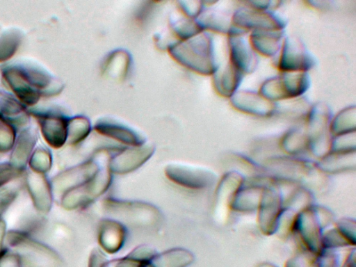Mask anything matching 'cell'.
Instances as JSON below:
<instances>
[{"instance_id": "obj_4", "label": "cell", "mask_w": 356, "mask_h": 267, "mask_svg": "<svg viewBox=\"0 0 356 267\" xmlns=\"http://www.w3.org/2000/svg\"><path fill=\"white\" fill-rule=\"evenodd\" d=\"M100 168L94 161H86L58 173L51 181L54 193L60 195L90 180Z\"/></svg>"}, {"instance_id": "obj_12", "label": "cell", "mask_w": 356, "mask_h": 267, "mask_svg": "<svg viewBox=\"0 0 356 267\" xmlns=\"http://www.w3.org/2000/svg\"><path fill=\"white\" fill-rule=\"evenodd\" d=\"M193 261L188 250L176 248L156 254L144 267H186Z\"/></svg>"}, {"instance_id": "obj_16", "label": "cell", "mask_w": 356, "mask_h": 267, "mask_svg": "<svg viewBox=\"0 0 356 267\" xmlns=\"http://www.w3.org/2000/svg\"><path fill=\"white\" fill-rule=\"evenodd\" d=\"M98 130L104 134L132 145H140L142 138L134 131L118 126L99 127Z\"/></svg>"}, {"instance_id": "obj_8", "label": "cell", "mask_w": 356, "mask_h": 267, "mask_svg": "<svg viewBox=\"0 0 356 267\" xmlns=\"http://www.w3.org/2000/svg\"><path fill=\"white\" fill-rule=\"evenodd\" d=\"M153 152V147L149 145H138L124 150L110 160L108 168L112 174L131 172L145 163Z\"/></svg>"}, {"instance_id": "obj_10", "label": "cell", "mask_w": 356, "mask_h": 267, "mask_svg": "<svg viewBox=\"0 0 356 267\" xmlns=\"http://www.w3.org/2000/svg\"><path fill=\"white\" fill-rule=\"evenodd\" d=\"M36 142L35 131L31 127L24 129L17 136L8 162L15 168L24 172L35 149Z\"/></svg>"}, {"instance_id": "obj_3", "label": "cell", "mask_w": 356, "mask_h": 267, "mask_svg": "<svg viewBox=\"0 0 356 267\" xmlns=\"http://www.w3.org/2000/svg\"><path fill=\"white\" fill-rule=\"evenodd\" d=\"M29 113L38 121L40 131L46 143L58 149L67 142L68 120L53 111L31 109Z\"/></svg>"}, {"instance_id": "obj_13", "label": "cell", "mask_w": 356, "mask_h": 267, "mask_svg": "<svg viewBox=\"0 0 356 267\" xmlns=\"http://www.w3.org/2000/svg\"><path fill=\"white\" fill-rule=\"evenodd\" d=\"M156 254L152 247L141 245L124 257L104 261L101 267H144Z\"/></svg>"}, {"instance_id": "obj_20", "label": "cell", "mask_w": 356, "mask_h": 267, "mask_svg": "<svg viewBox=\"0 0 356 267\" xmlns=\"http://www.w3.org/2000/svg\"><path fill=\"white\" fill-rule=\"evenodd\" d=\"M19 190L17 187L3 186L0 188V220L2 215L13 204L18 195Z\"/></svg>"}, {"instance_id": "obj_22", "label": "cell", "mask_w": 356, "mask_h": 267, "mask_svg": "<svg viewBox=\"0 0 356 267\" xmlns=\"http://www.w3.org/2000/svg\"><path fill=\"white\" fill-rule=\"evenodd\" d=\"M106 261V258L103 252L99 249L95 248L90 253L88 267H101Z\"/></svg>"}, {"instance_id": "obj_1", "label": "cell", "mask_w": 356, "mask_h": 267, "mask_svg": "<svg viewBox=\"0 0 356 267\" xmlns=\"http://www.w3.org/2000/svg\"><path fill=\"white\" fill-rule=\"evenodd\" d=\"M103 208L113 219L138 228L153 229L159 227L163 221L159 209L145 202L109 197L104 201Z\"/></svg>"}, {"instance_id": "obj_23", "label": "cell", "mask_w": 356, "mask_h": 267, "mask_svg": "<svg viewBox=\"0 0 356 267\" xmlns=\"http://www.w3.org/2000/svg\"><path fill=\"white\" fill-rule=\"evenodd\" d=\"M6 233V224L5 221L1 219L0 220V254L4 249L3 243H5Z\"/></svg>"}, {"instance_id": "obj_19", "label": "cell", "mask_w": 356, "mask_h": 267, "mask_svg": "<svg viewBox=\"0 0 356 267\" xmlns=\"http://www.w3.org/2000/svg\"><path fill=\"white\" fill-rule=\"evenodd\" d=\"M24 172L12 165L8 161L0 163V188L20 177Z\"/></svg>"}, {"instance_id": "obj_21", "label": "cell", "mask_w": 356, "mask_h": 267, "mask_svg": "<svg viewBox=\"0 0 356 267\" xmlns=\"http://www.w3.org/2000/svg\"><path fill=\"white\" fill-rule=\"evenodd\" d=\"M0 267H22L21 255L15 250L4 248L0 254Z\"/></svg>"}, {"instance_id": "obj_15", "label": "cell", "mask_w": 356, "mask_h": 267, "mask_svg": "<svg viewBox=\"0 0 356 267\" xmlns=\"http://www.w3.org/2000/svg\"><path fill=\"white\" fill-rule=\"evenodd\" d=\"M52 163L51 152L47 148L40 146L34 149L29 159L28 166L33 172L46 175L51 170Z\"/></svg>"}, {"instance_id": "obj_6", "label": "cell", "mask_w": 356, "mask_h": 267, "mask_svg": "<svg viewBox=\"0 0 356 267\" xmlns=\"http://www.w3.org/2000/svg\"><path fill=\"white\" fill-rule=\"evenodd\" d=\"M167 178L174 184L189 189H202L213 181L211 173L194 167L170 164L165 169Z\"/></svg>"}, {"instance_id": "obj_17", "label": "cell", "mask_w": 356, "mask_h": 267, "mask_svg": "<svg viewBox=\"0 0 356 267\" xmlns=\"http://www.w3.org/2000/svg\"><path fill=\"white\" fill-rule=\"evenodd\" d=\"M89 132V125L85 120L74 118L67 122V142L70 145H76L83 140Z\"/></svg>"}, {"instance_id": "obj_18", "label": "cell", "mask_w": 356, "mask_h": 267, "mask_svg": "<svg viewBox=\"0 0 356 267\" xmlns=\"http://www.w3.org/2000/svg\"><path fill=\"white\" fill-rule=\"evenodd\" d=\"M16 138L15 128L0 120V153L11 151Z\"/></svg>"}, {"instance_id": "obj_5", "label": "cell", "mask_w": 356, "mask_h": 267, "mask_svg": "<svg viewBox=\"0 0 356 267\" xmlns=\"http://www.w3.org/2000/svg\"><path fill=\"white\" fill-rule=\"evenodd\" d=\"M1 72L5 82L23 104L33 106L38 102L40 93L29 82L18 63L2 66Z\"/></svg>"}, {"instance_id": "obj_9", "label": "cell", "mask_w": 356, "mask_h": 267, "mask_svg": "<svg viewBox=\"0 0 356 267\" xmlns=\"http://www.w3.org/2000/svg\"><path fill=\"white\" fill-rule=\"evenodd\" d=\"M127 234L123 223L113 218H104L98 225V243L106 252L115 253L124 245Z\"/></svg>"}, {"instance_id": "obj_7", "label": "cell", "mask_w": 356, "mask_h": 267, "mask_svg": "<svg viewBox=\"0 0 356 267\" xmlns=\"http://www.w3.org/2000/svg\"><path fill=\"white\" fill-rule=\"evenodd\" d=\"M25 184L36 211L42 213L49 212L53 205L54 192L46 175L29 170L25 175Z\"/></svg>"}, {"instance_id": "obj_2", "label": "cell", "mask_w": 356, "mask_h": 267, "mask_svg": "<svg viewBox=\"0 0 356 267\" xmlns=\"http://www.w3.org/2000/svg\"><path fill=\"white\" fill-rule=\"evenodd\" d=\"M112 181V173L108 167L101 168L88 181L65 193L60 197V205L66 210L86 207L103 195Z\"/></svg>"}, {"instance_id": "obj_11", "label": "cell", "mask_w": 356, "mask_h": 267, "mask_svg": "<svg viewBox=\"0 0 356 267\" xmlns=\"http://www.w3.org/2000/svg\"><path fill=\"white\" fill-rule=\"evenodd\" d=\"M29 111L13 95L0 91V120L10 125L24 126L29 121Z\"/></svg>"}, {"instance_id": "obj_14", "label": "cell", "mask_w": 356, "mask_h": 267, "mask_svg": "<svg viewBox=\"0 0 356 267\" xmlns=\"http://www.w3.org/2000/svg\"><path fill=\"white\" fill-rule=\"evenodd\" d=\"M22 40V33L10 29L0 35V62L9 60L17 51Z\"/></svg>"}]
</instances>
